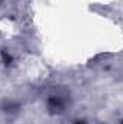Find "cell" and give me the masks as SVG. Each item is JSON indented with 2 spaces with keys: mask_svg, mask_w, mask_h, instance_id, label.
Segmentation results:
<instances>
[{
  "mask_svg": "<svg viewBox=\"0 0 123 124\" xmlns=\"http://www.w3.org/2000/svg\"><path fill=\"white\" fill-rule=\"evenodd\" d=\"M48 107L52 113H58L64 108V101L60 97H51L49 101H48Z\"/></svg>",
  "mask_w": 123,
  "mask_h": 124,
  "instance_id": "6da1fadb",
  "label": "cell"
},
{
  "mask_svg": "<svg viewBox=\"0 0 123 124\" xmlns=\"http://www.w3.org/2000/svg\"><path fill=\"white\" fill-rule=\"evenodd\" d=\"M75 124H84V123H81V121H78V123H75Z\"/></svg>",
  "mask_w": 123,
  "mask_h": 124,
  "instance_id": "7a4b0ae2",
  "label": "cell"
}]
</instances>
